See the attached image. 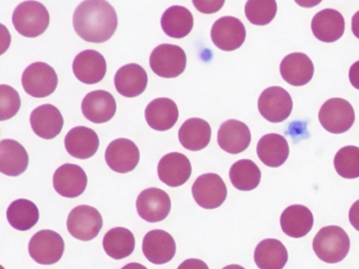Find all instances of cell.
Masks as SVG:
<instances>
[{
    "label": "cell",
    "instance_id": "4fadbf2b",
    "mask_svg": "<svg viewBox=\"0 0 359 269\" xmlns=\"http://www.w3.org/2000/svg\"><path fill=\"white\" fill-rule=\"evenodd\" d=\"M104 159L113 171L128 173L133 171L140 163V149L128 138H117L109 145Z\"/></svg>",
    "mask_w": 359,
    "mask_h": 269
},
{
    "label": "cell",
    "instance_id": "277c9868",
    "mask_svg": "<svg viewBox=\"0 0 359 269\" xmlns=\"http://www.w3.org/2000/svg\"><path fill=\"white\" fill-rule=\"evenodd\" d=\"M150 67L158 77L175 79L186 70V53L180 46L163 44L157 46L151 53Z\"/></svg>",
    "mask_w": 359,
    "mask_h": 269
},
{
    "label": "cell",
    "instance_id": "9a60e30c",
    "mask_svg": "<svg viewBox=\"0 0 359 269\" xmlns=\"http://www.w3.org/2000/svg\"><path fill=\"white\" fill-rule=\"evenodd\" d=\"M88 176L85 170L75 164L60 166L53 176V186L56 192L64 197L74 199L85 192Z\"/></svg>",
    "mask_w": 359,
    "mask_h": 269
},
{
    "label": "cell",
    "instance_id": "d590c367",
    "mask_svg": "<svg viewBox=\"0 0 359 269\" xmlns=\"http://www.w3.org/2000/svg\"><path fill=\"white\" fill-rule=\"evenodd\" d=\"M245 13L251 24L266 26L276 16L277 3L274 0H250L245 4Z\"/></svg>",
    "mask_w": 359,
    "mask_h": 269
},
{
    "label": "cell",
    "instance_id": "74e56055",
    "mask_svg": "<svg viewBox=\"0 0 359 269\" xmlns=\"http://www.w3.org/2000/svg\"><path fill=\"white\" fill-rule=\"evenodd\" d=\"M224 4V1H193V5L199 12L207 14L214 13L222 9Z\"/></svg>",
    "mask_w": 359,
    "mask_h": 269
},
{
    "label": "cell",
    "instance_id": "f546056e",
    "mask_svg": "<svg viewBox=\"0 0 359 269\" xmlns=\"http://www.w3.org/2000/svg\"><path fill=\"white\" fill-rule=\"evenodd\" d=\"M287 258V248L276 239L264 240L254 251V261L259 269H283Z\"/></svg>",
    "mask_w": 359,
    "mask_h": 269
},
{
    "label": "cell",
    "instance_id": "5b68a950",
    "mask_svg": "<svg viewBox=\"0 0 359 269\" xmlns=\"http://www.w3.org/2000/svg\"><path fill=\"white\" fill-rule=\"evenodd\" d=\"M318 119L320 125L330 133H344L354 124V109L344 98H331L321 106Z\"/></svg>",
    "mask_w": 359,
    "mask_h": 269
},
{
    "label": "cell",
    "instance_id": "d6986e66",
    "mask_svg": "<svg viewBox=\"0 0 359 269\" xmlns=\"http://www.w3.org/2000/svg\"><path fill=\"white\" fill-rule=\"evenodd\" d=\"M217 142L222 150L231 155H238L247 150L251 144V131L243 122L229 119L220 126Z\"/></svg>",
    "mask_w": 359,
    "mask_h": 269
},
{
    "label": "cell",
    "instance_id": "60d3db41",
    "mask_svg": "<svg viewBox=\"0 0 359 269\" xmlns=\"http://www.w3.org/2000/svg\"><path fill=\"white\" fill-rule=\"evenodd\" d=\"M348 79H350L351 85L355 89L359 90V60L351 66L350 71H348Z\"/></svg>",
    "mask_w": 359,
    "mask_h": 269
},
{
    "label": "cell",
    "instance_id": "3957f363",
    "mask_svg": "<svg viewBox=\"0 0 359 269\" xmlns=\"http://www.w3.org/2000/svg\"><path fill=\"white\" fill-rule=\"evenodd\" d=\"M12 22L20 35L34 39L47 30L50 14L47 8L39 1H24L14 10Z\"/></svg>",
    "mask_w": 359,
    "mask_h": 269
},
{
    "label": "cell",
    "instance_id": "9c48e42d",
    "mask_svg": "<svg viewBox=\"0 0 359 269\" xmlns=\"http://www.w3.org/2000/svg\"><path fill=\"white\" fill-rule=\"evenodd\" d=\"M293 109V100L283 88H266L258 98V111L270 123H283L289 119Z\"/></svg>",
    "mask_w": 359,
    "mask_h": 269
},
{
    "label": "cell",
    "instance_id": "484cf974",
    "mask_svg": "<svg viewBox=\"0 0 359 269\" xmlns=\"http://www.w3.org/2000/svg\"><path fill=\"white\" fill-rule=\"evenodd\" d=\"M314 225L312 211L304 205H292L283 210L280 226L283 232L294 239L306 237Z\"/></svg>",
    "mask_w": 359,
    "mask_h": 269
},
{
    "label": "cell",
    "instance_id": "44dd1931",
    "mask_svg": "<svg viewBox=\"0 0 359 269\" xmlns=\"http://www.w3.org/2000/svg\"><path fill=\"white\" fill-rule=\"evenodd\" d=\"M344 16L333 9L318 12L311 22L313 35L323 43L332 44L341 39L344 33Z\"/></svg>",
    "mask_w": 359,
    "mask_h": 269
},
{
    "label": "cell",
    "instance_id": "83f0119b",
    "mask_svg": "<svg viewBox=\"0 0 359 269\" xmlns=\"http://www.w3.org/2000/svg\"><path fill=\"white\" fill-rule=\"evenodd\" d=\"M256 152L264 165L271 168L280 167L289 157V144L280 134H266L258 142Z\"/></svg>",
    "mask_w": 359,
    "mask_h": 269
},
{
    "label": "cell",
    "instance_id": "d6a6232c",
    "mask_svg": "<svg viewBox=\"0 0 359 269\" xmlns=\"http://www.w3.org/2000/svg\"><path fill=\"white\" fill-rule=\"evenodd\" d=\"M7 218L14 229L20 231L30 230L39 223V210L29 199H16L8 208Z\"/></svg>",
    "mask_w": 359,
    "mask_h": 269
},
{
    "label": "cell",
    "instance_id": "6da1fadb",
    "mask_svg": "<svg viewBox=\"0 0 359 269\" xmlns=\"http://www.w3.org/2000/svg\"><path fill=\"white\" fill-rule=\"evenodd\" d=\"M118 18L108 1L88 0L75 10L73 27L81 39L89 43L102 44L116 32Z\"/></svg>",
    "mask_w": 359,
    "mask_h": 269
},
{
    "label": "cell",
    "instance_id": "30bf717a",
    "mask_svg": "<svg viewBox=\"0 0 359 269\" xmlns=\"http://www.w3.org/2000/svg\"><path fill=\"white\" fill-rule=\"evenodd\" d=\"M192 195L197 205L203 209H216L226 201L228 189L218 174L205 173L195 181Z\"/></svg>",
    "mask_w": 359,
    "mask_h": 269
},
{
    "label": "cell",
    "instance_id": "4316f807",
    "mask_svg": "<svg viewBox=\"0 0 359 269\" xmlns=\"http://www.w3.org/2000/svg\"><path fill=\"white\" fill-rule=\"evenodd\" d=\"M29 155L25 147L14 140L0 143V171L5 176H18L26 171Z\"/></svg>",
    "mask_w": 359,
    "mask_h": 269
},
{
    "label": "cell",
    "instance_id": "f35d334b",
    "mask_svg": "<svg viewBox=\"0 0 359 269\" xmlns=\"http://www.w3.org/2000/svg\"><path fill=\"white\" fill-rule=\"evenodd\" d=\"M177 269H210L209 266L203 262V260L198 258H189L184 261L182 264L178 266Z\"/></svg>",
    "mask_w": 359,
    "mask_h": 269
},
{
    "label": "cell",
    "instance_id": "cb8c5ba5",
    "mask_svg": "<svg viewBox=\"0 0 359 269\" xmlns=\"http://www.w3.org/2000/svg\"><path fill=\"white\" fill-rule=\"evenodd\" d=\"M115 88L125 98H136L146 91L148 74L142 66L129 64L121 67L114 77Z\"/></svg>",
    "mask_w": 359,
    "mask_h": 269
},
{
    "label": "cell",
    "instance_id": "7402d4cb",
    "mask_svg": "<svg viewBox=\"0 0 359 269\" xmlns=\"http://www.w3.org/2000/svg\"><path fill=\"white\" fill-rule=\"evenodd\" d=\"M281 77L294 87H302L310 83L314 75V65L306 54L291 53L280 63Z\"/></svg>",
    "mask_w": 359,
    "mask_h": 269
},
{
    "label": "cell",
    "instance_id": "4dcf8cb0",
    "mask_svg": "<svg viewBox=\"0 0 359 269\" xmlns=\"http://www.w3.org/2000/svg\"><path fill=\"white\" fill-rule=\"evenodd\" d=\"M163 32L172 39L188 37L194 26V18L190 10L182 6H173L165 10L161 18Z\"/></svg>",
    "mask_w": 359,
    "mask_h": 269
},
{
    "label": "cell",
    "instance_id": "b9f144b4",
    "mask_svg": "<svg viewBox=\"0 0 359 269\" xmlns=\"http://www.w3.org/2000/svg\"><path fill=\"white\" fill-rule=\"evenodd\" d=\"M352 32L356 39H359V11L356 12L352 18Z\"/></svg>",
    "mask_w": 359,
    "mask_h": 269
},
{
    "label": "cell",
    "instance_id": "d4e9b609",
    "mask_svg": "<svg viewBox=\"0 0 359 269\" xmlns=\"http://www.w3.org/2000/svg\"><path fill=\"white\" fill-rule=\"evenodd\" d=\"M147 123L156 131L172 129L180 117L177 105L167 98L153 100L144 111Z\"/></svg>",
    "mask_w": 359,
    "mask_h": 269
},
{
    "label": "cell",
    "instance_id": "f1b7e54d",
    "mask_svg": "<svg viewBox=\"0 0 359 269\" xmlns=\"http://www.w3.org/2000/svg\"><path fill=\"white\" fill-rule=\"evenodd\" d=\"M211 138V126L205 119L197 117L184 122L178 131L180 144L190 151L203 150L210 144Z\"/></svg>",
    "mask_w": 359,
    "mask_h": 269
},
{
    "label": "cell",
    "instance_id": "603a6c76",
    "mask_svg": "<svg viewBox=\"0 0 359 269\" xmlns=\"http://www.w3.org/2000/svg\"><path fill=\"white\" fill-rule=\"evenodd\" d=\"M65 147L71 157L87 159L97 152L100 138L91 128L79 126L72 128L65 138Z\"/></svg>",
    "mask_w": 359,
    "mask_h": 269
},
{
    "label": "cell",
    "instance_id": "2e32d148",
    "mask_svg": "<svg viewBox=\"0 0 359 269\" xmlns=\"http://www.w3.org/2000/svg\"><path fill=\"white\" fill-rule=\"evenodd\" d=\"M159 178L169 187L186 184L192 174L190 159L180 152H171L161 159L157 167Z\"/></svg>",
    "mask_w": 359,
    "mask_h": 269
},
{
    "label": "cell",
    "instance_id": "8992f818",
    "mask_svg": "<svg viewBox=\"0 0 359 269\" xmlns=\"http://www.w3.org/2000/svg\"><path fill=\"white\" fill-rule=\"evenodd\" d=\"M22 87L29 96L36 98L51 96L58 85L55 70L46 63H34L22 73Z\"/></svg>",
    "mask_w": 359,
    "mask_h": 269
},
{
    "label": "cell",
    "instance_id": "ee69618b",
    "mask_svg": "<svg viewBox=\"0 0 359 269\" xmlns=\"http://www.w3.org/2000/svg\"><path fill=\"white\" fill-rule=\"evenodd\" d=\"M222 269H245L243 268V266H241V265H236V264H232V265H228V266L224 267V268Z\"/></svg>",
    "mask_w": 359,
    "mask_h": 269
},
{
    "label": "cell",
    "instance_id": "ba28073f",
    "mask_svg": "<svg viewBox=\"0 0 359 269\" xmlns=\"http://www.w3.org/2000/svg\"><path fill=\"white\" fill-rule=\"evenodd\" d=\"M65 241L60 233L53 230H41L33 235L29 243L31 258L41 265L57 263L64 256Z\"/></svg>",
    "mask_w": 359,
    "mask_h": 269
},
{
    "label": "cell",
    "instance_id": "e575fe53",
    "mask_svg": "<svg viewBox=\"0 0 359 269\" xmlns=\"http://www.w3.org/2000/svg\"><path fill=\"white\" fill-rule=\"evenodd\" d=\"M334 168L338 176L348 180L359 178V148L356 146L342 147L334 157Z\"/></svg>",
    "mask_w": 359,
    "mask_h": 269
},
{
    "label": "cell",
    "instance_id": "7a4b0ae2",
    "mask_svg": "<svg viewBox=\"0 0 359 269\" xmlns=\"http://www.w3.org/2000/svg\"><path fill=\"white\" fill-rule=\"evenodd\" d=\"M350 237L339 226H325L315 235L313 250L319 260L329 264L341 262L350 251Z\"/></svg>",
    "mask_w": 359,
    "mask_h": 269
},
{
    "label": "cell",
    "instance_id": "5bb4252c",
    "mask_svg": "<svg viewBox=\"0 0 359 269\" xmlns=\"http://www.w3.org/2000/svg\"><path fill=\"white\" fill-rule=\"evenodd\" d=\"M142 252L149 262L163 265L173 260L176 254L174 237L161 229L149 231L142 242Z\"/></svg>",
    "mask_w": 359,
    "mask_h": 269
},
{
    "label": "cell",
    "instance_id": "1f68e13d",
    "mask_svg": "<svg viewBox=\"0 0 359 269\" xmlns=\"http://www.w3.org/2000/svg\"><path fill=\"white\" fill-rule=\"evenodd\" d=\"M135 237L129 229L116 227L104 235L102 245L104 251L114 260H123L133 254L135 249Z\"/></svg>",
    "mask_w": 359,
    "mask_h": 269
},
{
    "label": "cell",
    "instance_id": "8d00e7d4",
    "mask_svg": "<svg viewBox=\"0 0 359 269\" xmlns=\"http://www.w3.org/2000/svg\"><path fill=\"white\" fill-rule=\"evenodd\" d=\"M20 106V93L11 86H0V121H7L15 117Z\"/></svg>",
    "mask_w": 359,
    "mask_h": 269
},
{
    "label": "cell",
    "instance_id": "52a82bcc",
    "mask_svg": "<svg viewBox=\"0 0 359 269\" xmlns=\"http://www.w3.org/2000/svg\"><path fill=\"white\" fill-rule=\"evenodd\" d=\"M102 216L96 208L79 205L72 209L67 221L69 232L81 241H91L102 228Z\"/></svg>",
    "mask_w": 359,
    "mask_h": 269
},
{
    "label": "cell",
    "instance_id": "836d02e7",
    "mask_svg": "<svg viewBox=\"0 0 359 269\" xmlns=\"http://www.w3.org/2000/svg\"><path fill=\"white\" fill-rule=\"evenodd\" d=\"M229 176L233 186L241 191L254 190L262 181V171L251 159H241L233 164Z\"/></svg>",
    "mask_w": 359,
    "mask_h": 269
},
{
    "label": "cell",
    "instance_id": "ab89813d",
    "mask_svg": "<svg viewBox=\"0 0 359 269\" xmlns=\"http://www.w3.org/2000/svg\"><path fill=\"white\" fill-rule=\"evenodd\" d=\"M348 220H350L351 225L359 231V199L355 202L351 207L350 211H348Z\"/></svg>",
    "mask_w": 359,
    "mask_h": 269
},
{
    "label": "cell",
    "instance_id": "7c38bea8",
    "mask_svg": "<svg viewBox=\"0 0 359 269\" xmlns=\"http://www.w3.org/2000/svg\"><path fill=\"white\" fill-rule=\"evenodd\" d=\"M137 214L149 223L165 220L171 211V199L165 191L159 188L144 189L136 201Z\"/></svg>",
    "mask_w": 359,
    "mask_h": 269
},
{
    "label": "cell",
    "instance_id": "7bdbcfd3",
    "mask_svg": "<svg viewBox=\"0 0 359 269\" xmlns=\"http://www.w3.org/2000/svg\"><path fill=\"white\" fill-rule=\"evenodd\" d=\"M121 269H148L146 266H144L140 263H129V264L125 265Z\"/></svg>",
    "mask_w": 359,
    "mask_h": 269
},
{
    "label": "cell",
    "instance_id": "ac0fdd59",
    "mask_svg": "<svg viewBox=\"0 0 359 269\" xmlns=\"http://www.w3.org/2000/svg\"><path fill=\"white\" fill-rule=\"evenodd\" d=\"M81 110L88 121L104 124L112 119L116 113V102L110 92L96 90L85 96L81 103Z\"/></svg>",
    "mask_w": 359,
    "mask_h": 269
},
{
    "label": "cell",
    "instance_id": "ffe728a7",
    "mask_svg": "<svg viewBox=\"0 0 359 269\" xmlns=\"http://www.w3.org/2000/svg\"><path fill=\"white\" fill-rule=\"evenodd\" d=\"M31 127L39 138L52 140L60 136L64 128V117L53 105L46 104L37 107L31 113Z\"/></svg>",
    "mask_w": 359,
    "mask_h": 269
},
{
    "label": "cell",
    "instance_id": "8fae6325",
    "mask_svg": "<svg viewBox=\"0 0 359 269\" xmlns=\"http://www.w3.org/2000/svg\"><path fill=\"white\" fill-rule=\"evenodd\" d=\"M247 37L245 25L236 18L224 16L212 27L211 39L222 51L232 52L243 45Z\"/></svg>",
    "mask_w": 359,
    "mask_h": 269
},
{
    "label": "cell",
    "instance_id": "e0dca14e",
    "mask_svg": "<svg viewBox=\"0 0 359 269\" xmlns=\"http://www.w3.org/2000/svg\"><path fill=\"white\" fill-rule=\"evenodd\" d=\"M73 72L81 83L94 85L104 79L107 73V62L95 50L81 52L73 62Z\"/></svg>",
    "mask_w": 359,
    "mask_h": 269
}]
</instances>
